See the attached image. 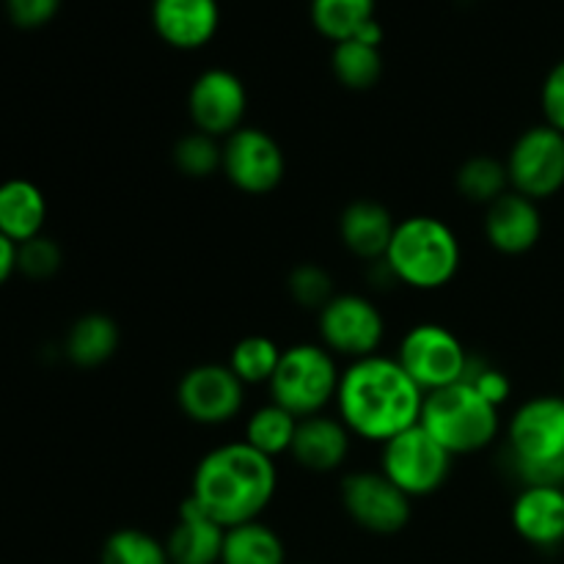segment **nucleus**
Wrapping results in <instances>:
<instances>
[{
    "mask_svg": "<svg viewBox=\"0 0 564 564\" xmlns=\"http://www.w3.org/2000/svg\"><path fill=\"white\" fill-rule=\"evenodd\" d=\"M424 391L408 378L397 358L369 356L350 361L336 391V411L352 435L386 444L419 424Z\"/></svg>",
    "mask_w": 564,
    "mask_h": 564,
    "instance_id": "obj_1",
    "label": "nucleus"
},
{
    "mask_svg": "<svg viewBox=\"0 0 564 564\" xmlns=\"http://www.w3.org/2000/svg\"><path fill=\"white\" fill-rule=\"evenodd\" d=\"M279 485L273 457L262 455L246 441L207 452L193 474L191 496L224 529L259 521Z\"/></svg>",
    "mask_w": 564,
    "mask_h": 564,
    "instance_id": "obj_2",
    "label": "nucleus"
},
{
    "mask_svg": "<svg viewBox=\"0 0 564 564\" xmlns=\"http://www.w3.org/2000/svg\"><path fill=\"white\" fill-rule=\"evenodd\" d=\"M463 262L455 231L433 215H413L397 224L383 264L397 281L413 290H441L457 275Z\"/></svg>",
    "mask_w": 564,
    "mask_h": 564,
    "instance_id": "obj_3",
    "label": "nucleus"
},
{
    "mask_svg": "<svg viewBox=\"0 0 564 564\" xmlns=\"http://www.w3.org/2000/svg\"><path fill=\"white\" fill-rule=\"evenodd\" d=\"M424 430L455 455H474L490 446L499 435V408L490 405L474 386L455 383L424 394L422 419Z\"/></svg>",
    "mask_w": 564,
    "mask_h": 564,
    "instance_id": "obj_4",
    "label": "nucleus"
},
{
    "mask_svg": "<svg viewBox=\"0 0 564 564\" xmlns=\"http://www.w3.org/2000/svg\"><path fill=\"white\" fill-rule=\"evenodd\" d=\"M341 372L336 358L323 345H292L281 352L279 369L270 380V402L290 411L292 416L306 419L325 413L336 402Z\"/></svg>",
    "mask_w": 564,
    "mask_h": 564,
    "instance_id": "obj_5",
    "label": "nucleus"
},
{
    "mask_svg": "<svg viewBox=\"0 0 564 564\" xmlns=\"http://www.w3.org/2000/svg\"><path fill=\"white\" fill-rule=\"evenodd\" d=\"M468 358L471 356L466 352L463 341L449 328L435 323H424L408 330L397 350L400 367L424 394L460 383Z\"/></svg>",
    "mask_w": 564,
    "mask_h": 564,
    "instance_id": "obj_6",
    "label": "nucleus"
},
{
    "mask_svg": "<svg viewBox=\"0 0 564 564\" xmlns=\"http://www.w3.org/2000/svg\"><path fill=\"white\" fill-rule=\"evenodd\" d=\"M380 471L411 499L435 494L452 471V455L422 427L413 424L405 433L383 444Z\"/></svg>",
    "mask_w": 564,
    "mask_h": 564,
    "instance_id": "obj_7",
    "label": "nucleus"
},
{
    "mask_svg": "<svg viewBox=\"0 0 564 564\" xmlns=\"http://www.w3.org/2000/svg\"><path fill=\"white\" fill-rule=\"evenodd\" d=\"M510 187L532 202H543L564 187V132L538 124L523 132L507 154Z\"/></svg>",
    "mask_w": 564,
    "mask_h": 564,
    "instance_id": "obj_8",
    "label": "nucleus"
},
{
    "mask_svg": "<svg viewBox=\"0 0 564 564\" xmlns=\"http://www.w3.org/2000/svg\"><path fill=\"white\" fill-rule=\"evenodd\" d=\"M226 180L237 191L248 196H264L275 191L284 180L286 160L279 141L259 127H240L224 138V165Z\"/></svg>",
    "mask_w": 564,
    "mask_h": 564,
    "instance_id": "obj_9",
    "label": "nucleus"
},
{
    "mask_svg": "<svg viewBox=\"0 0 564 564\" xmlns=\"http://www.w3.org/2000/svg\"><path fill=\"white\" fill-rule=\"evenodd\" d=\"M383 334V314L364 295H336L319 312V339L334 356H345L350 361L378 356Z\"/></svg>",
    "mask_w": 564,
    "mask_h": 564,
    "instance_id": "obj_10",
    "label": "nucleus"
},
{
    "mask_svg": "<svg viewBox=\"0 0 564 564\" xmlns=\"http://www.w3.org/2000/svg\"><path fill=\"white\" fill-rule=\"evenodd\" d=\"M341 505L358 527L372 534H397L411 521V496L383 471L347 474L341 479Z\"/></svg>",
    "mask_w": 564,
    "mask_h": 564,
    "instance_id": "obj_11",
    "label": "nucleus"
},
{
    "mask_svg": "<svg viewBox=\"0 0 564 564\" xmlns=\"http://www.w3.org/2000/svg\"><path fill=\"white\" fill-rule=\"evenodd\" d=\"M176 402L191 422L218 427L240 413L246 402V386L231 372L229 364H198L182 375L176 386Z\"/></svg>",
    "mask_w": 564,
    "mask_h": 564,
    "instance_id": "obj_12",
    "label": "nucleus"
},
{
    "mask_svg": "<svg viewBox=\"0 0 564 564\" xmlns=\"http://www.w3.org/2000/svg\"><path fill=\"white\" fill-rule=\"evenodd\" d=\"M507 460H564V397H534L523 402L507 427Z\"/></svg>",
    "mask_w": 564,
    "mask_h": 564,
    "instance_id": "obj_13",
    "label": "nucleus"
},
{
    "mask_svg": "<svg viewBox=\"0 0 564 564\" xmlns=\"http://www.w3.org/2000/svg\"><path fill=\"white\" fill-rule=\"evenodd\" d=\"M248 110V91L229 69H207L193 80L187 94V113L198 132L229 138L240 130Z\"/></svg>",
    "mask_w": 564,
    "mask_h": 564,
    "instance_id": "obj_14",
    "label": "nucleus"
},
{
    "mask_svg": "<svg viewBox=\"0 0 564 564\" xmlns=\"http://www.w3.org/2000/svg\"><path fill=\"white\" fill-rule=\"evenodd\" d=\"M543 235V218H540L538 202L507 191L485 207V237L490 246L507 257H518L538 246Z\"/></svg>",
    "mask_w": 564,
    "mask_h": 564,
    "instance_id": "obj_15",
    "label": "nucleus"
},
{
    "mask_svg": "<svg viewBox=\"0 0 564 564\" xmlns=\"http://www.w3.org/2000/svg\"><path fill=\"white\" fill-rule=\"evenodd\" d=\"M152 25L165 44L198 50L218 33V0H152Z\"/></svg>",
    "mask_w": 564,
    "mask_h": 564,
    "instance_id": "obj_16",
    "label": "nucleus"
},
{
    "mask_svg": "<svg viewBox=\"0 0 564 564\" xmlns=\"http://www.w3.org/2000/svg\"><path fill=\"white\" fill-rule=\"evenodd\" d=\"M226 529L198 507L193 496L182 501L176 523L165 540L171 564H220Z\"/></svg>",
    "mask_w": 564,
    "mask_h": 564,
    "instance_id": "obj_17",
    "label": "nucleus"
},
{
    "mask_svg": "<svg viewBox=\"0 0 564 564\" xmlns=\"http://www.w3.org/2000/svg\"><path fill=\"white\" fill-rule=\"evenodd\" d=\"M512 527L534 549H560L564 543V488H523L512 505Z\"/></svg>",
    "mask_w": 564,
    "mask_h": 564,
    "instance_id": "obj_18",
    "label": "nucleus"
},
{
    "mask_svg": "<svg viewBox=\"0 0 564 564\" xmlns=\"http://www.w3.org/2000/svg\"><path fill=\"white\" fill-rule=\"evenodd\" d=\"M350 435L352 433L341 419L325 416V413L306 416L297 422L290 455L308 471H336L339 466H345L347 455H350Z\"/></svg>",
    "mask_w": 564,
    "mask_h": 564,
    "instance_id": "obj_19",
    "label": "nucleus"
},
{
    "mask_svg": "<svg viewBox=\"0 0 564 564\" xmlns=\"http://www.w3.org/2000/svg\"><path fill=\"white\" fill-rule=\"evenodd\" d=\"M397 220L389 209L372 198H358L347 204L339 218V237L350 253L358 259H383L394 237Z\"/></svg>",
    "mask_w": 564,
    "mask_h": 564,
    "instance_id": "obj_20",
    "label": "nucleus"
},
{
    "mask_svg": "<svg viewBox=\"0 0 564 564\" xmlns=\"http://www.w3.org/2000/svg\"><path fill=\"white\" fill-rule=\"evenodd\" d=\"M47 220V198L31 180H6L0 185V235L11 242L33 240Z\"/></svg>",
    "mask_w": 564,
    "mask_h": 564,
    "instance_id": "obj_21",
    "label": "nucleus"
},
{
    "mask_svg": "<svg viewBox=\"0 0 564 564\" xmlns=\"http://www.w3.org/2000/svg\"><path fill=\"white\" fill-rule=\"evenodd\" d=\"M119 350V325L108 314H83L64 341V352L75 367L97 369Z\"/></svg>",
    "mask_w": 564,
    "mask_h": 564,
    "instance_id": "obj_22",
    "label": "nucleus"
},
{
    "mask_svg": "<svg viewBox=\"0 0 564 564\" xmlns=\"http://www.w3.org/2000/svg\"><path fill=\"white\" fill-rule=\"evenodd\" d=\"M220 564H286L284 540L262 521L231 527L226 529Z\"/></svg>",
    "mask_w": 564,
    "mask_h": 564,
    "instance_id": "obj_23",
    "label": "nucleus"
},
{
    "mask_svg": "<svg viewBox=\"0 0 564 564\" xmlns=\"http://www.w3.org/2000/svg\"><path fill=\"white\" fill-rule=\"evenodd\" d=\"M330 69L345 88L367 91L383 75V55L375 44L361 42V39H345V42H336Z\"/></svg>",
    "mask_w": 564,
    "mask_h": 564,
    "instance_id": "obj_24",
    "label": "nucleus"
},
{
    "mask_svg": "<svg viewBox=\"0 0 564 564\" xmlns=\"http://www.w3.org/2000/svg\"><path fill=\"white\" fill-rule=\"evenodd\" d=\"M378 0H312V22L330 42H345L375 20Z\"/></svg>",
    "mask_w": 564,
    "mask_h": 564,
    "instance_id": "obj_25",
    "label": "nucleus"
},
{
    "mask_svg": "<svg viewBox=\"0 0 564 564\" xmlns=\"http://www.w3.org/2000/svg\"><path fill=\"white\" fill-rule=\"evenodd\" d=\"M301 419L292 416L290 411H284L281 405L270 402V405L259 408L251 413L246 424V444H251L253 449L262 452L268 457H279L284 452L292 449V441H295V430Z\"/></svg>",
    "mask_w": 564,
    "mask_h": 564,
    "instance_id": "obj_26",
    "label": "nucleus"
},
{
    "mask_svg": "<svg viewBox=\"0 0 564 564\" xmlns=\"http://www.w3.org/2000/svg\"><path fill=\"white\" fill-rule=\"evenodd\" d=\"M455 185L463 198L474 204H494L496 198L505 196L510 191V174H507V163L488 158V154H477L468 158L466 163L457 169Z\"/></svg>",
    "mask_w": 564,
    "mask_h": 564,
    "instance_id": "obj_27",
    "label": "nucleus"
},
{
    "mask_svg": "<svg viewBox=\"0 0 564 564\" xmlns=\"http://www.w3.org/2000/svg\"><path fill=\"white\" fill-rule=\"evenodd\" d=\"M281 347L268 336H246L231 347L229 369L240 378L242 386H259L270 383L279 369Z\"/></svg>",
    "mask_w": 564,
    "mask_h": 564,
    "instance_id": "obj_28",
    "label": "nucleus"
},
{
    "mask_svg": "<svg viewBox=\"0 0 564 564\" xmlns=\"http://www.w3.org/2000/svg\"><path fill=\"white\" fill-rule=\"evenodd\" d=\"M99 564H171L165 543L141 529H119L110 534L99 554Z\"/></svg>",
    "mask_w": 564,
    "mask_h": 564,
    "instance_id": "obj_29",
    "label": "nucleus"
},
{
    "mask_svg": "<svg viewBox=\"0 0 564 564\" xmlns=\"http://www.w3.org/2000/svg\"><path fill=\"white\" fill-rule=\"evenodd\" d=\"M174 165L191 180H207L224 165V143L207 132H187L174 147Z\"/></svg>",
    "mask_w": 564,
    "mask_h": 564,
    "instance_id": "obj_30",
    "label": "nucleus"
},
{
    "mask_svg": "<svg viewBox=\"0 0 564 564\" xmlns=\"http://www.w3.org/2000/svg\"><path fill=\"white\" fill-rule=\"evenodd\" d=\"M286 290L297 306L314 308L317 314L336 297L334 279L319 264H297L286 279Z\"/></svg>",
    "mask_w": 564,
    "mask_h": 564,
    "instance_id": "obj_31",
    "label": "nucleus"
},
{
    "mask_svg": "<svg viewBox=\"0 0 564 564\" xmlns=\"http://www.w3.org/2000/svg\"><path fill=\"white\" fill-rule=\"evenodd\" d=\"M61 262H64L61 246L44 235L17 246V273H22L25 279H33V281L53 279V275L61 270Z\"/></svg>",
    "mask_w": 564,
    "mask_h": 564,
    "instance_id": "obj_32",
    "label": "nucleus"
},
{
    "mask_svg": "<svg viewBox=\"0 0 564 564\" xmlns=\"http://www.w3.org/2000/svg\"><path fill=\"white\" fill-rule=\"evenodd\" d=\"M463 383L474 386V389L479 391V394L485 397V400L490 402V405L501 408L507 400H510V378H507L505 372H501L499 367H494L490 361H479V358H468V367H466V375H463Z\"/></svg>",
    "mask_w": 564,
    "mask_h": 564,
    "instance_id": "obj_33",
    "label": "nucleus"
},
{
    "mask_svg": "<svg viewBox=\"0 0 564 564\" xmlns=\"http://www.w3.org/2000/svg\"><path fill=\"white\" fill-rule=\"evenodd\" d=\"M61 0H6V11H9V20L14 22L17 28H25V31H33V28H42L58 14Z\"/></svg>",
    "mask_w": 564,
    "mask_h": 564,
    "instance_id": "obj_34",
    "label": "nucleus"
},
{
    "mask_svg": "<svg viewBox=\"0 0 564 564\" xmlns=\"http://www.w3.org/2000/svg\"><path fill=\"white\" fill-rule=\"evenodd\" d=\"M540 102H543L545 124L564 132V61H560V64L549 72V77H545Z\"/></svg>",
    "mask_w": 564,
    "mask_h": 564,
    "instance_id": "obj_35",
    "label": "nucleus"
},
{
    "mask_svg": "<svg viewBox=\"0 0 564 564\" xmlns=\"http://www.w3.org/2000/svg\"><path fill=\"white\" fill-rule=\"evenodd\" d=\"M17 273V242L0 235V286Z\"/></svg>",
    "mask_w": 564,
    "mask_h": 564,
    "instance_id": "obj_36",
    "label": "nucleus"
}]
</instances>
